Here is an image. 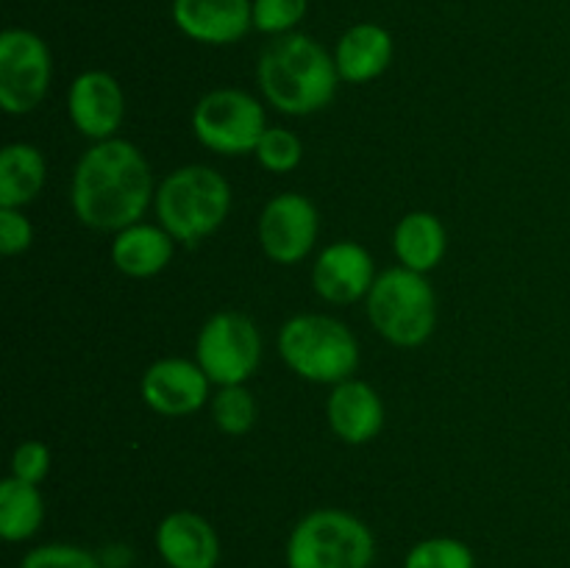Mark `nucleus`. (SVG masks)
I'll return each mask as SVG.
<instances>
[{
    "label": "nucleus",
    "instance_id": "412c9836",
    "mask_svg": "<svg viewBox=\"0 0 570 568\" xmlns=\"http://www.w3.org/2000/svg\"><path fill=\"white\" fill-rule=\"evenodd\" d=\"M45 521V501L37 484L9 477L0 484V535L9 543L33 538Z\"/></svg>",
    "mask_w": 570,
    "mask_h": 568
},
{
    "label": "nucleus",
    "instance_id": "6e6552de",
    "mask_svg": "<svg viewBox=\"0 0 570 568\" xmlns=\"http://www.w3.org/2000/svg\"><path fill=\"white\" fill-rule=\"evenodd\" d=\"M198 365L220 388L243 384L259 368V329L243 312H217L198 334Z\"/></svg>",
    "mask_w": 570,
    "mask_h": 568
},
{
    "label": "nucleus",
    "instance_id": "f8f14e48",
    "mask_svg": "<svg viewBox=\"0 0 570 568\" xmlns=\"http://www.w3.org/2000/svg\"><path fill=\"white\" fill-rule=\"evenodd\" d=\"M67 109H70L72 126L83 137L104 143V139H111V134L120 128L126 100H122L120 84L109 72L89 70L72 81Z\"/></svg>",
    "mask_w": 570,
    "mask_h": 568
},
{
    "label": "nucleus",
    "instance_id": "1a4fd4ad",
    "mask_svg": "<svg viewBox=\"0 0 570 568\" xmlns=\"http://www.w3.org/2000/svg\"><path fill=\"white\" fill-rule=\"evenodd\" d=\"M50 87V50L26 28L0 33V106L9 115H28Z\"/></svg>",
    "mask_w": 570,
    "mask_h": 568
},
{
    "label": "nucleus",
    "instance_id": "0eeeda50",
    "mask_svg": "<svg viewBox=\"0 0 570 568\" xmlns=\"http://www.w3.org/2000/svg\"><path fill=\"white\" fill-rule=\"evenodd\" d=\"M195 137L226 156L254 154L267 131L265 109L243 89H215L193 111Z\"/></svg>",
    "mask_w": 570,
    "mask_h": 568
},
{
    "label": "nucleus",
    "instance_id": "f3484780",
    "mask_svg": "<svg viewBox=\"0 0 570 568\" xmlns=\"http://www.w3.org/2000/svg\"><path fill=\"white\" fill-rule=\"evenodd\" d=\"M393 61V37L376 22H360L340 37L334 65L343 81L365 84L382 76Z\"/></svg>",
    "mask_w": 570,
    "mask_h": 568
},
{
    "label": "nucleus",
    "instance_id": "bb28decb",
    "mask_svg": "<svg viewBox=\"0 0 570 568\" xmlns=\"http://www.w3.org/2000/svg\"><path fill=\"white\" fill-rule=\"evenodd\" d=\"M50 468V451L48 445L39 443V440H26L14 449V457H11V477L22 479V482L39 484L45 477H48Z\"/></svg>",
    "mask_w": 570,
    "mask_h": 568
},
{
    "label": "nucleus",
    "instance_id": "20e7f679",
    "mask_svg": "<svg viewBox=\"0 0 570 568\" xmlns=\"http://www.w3.org/2000/svg\"><path fill=\"white\" fill-rule=\"evenodd\" d=\"M278 354L298 376L340 384L360 365V345L345 323L328 315H295L278 334Z\"/></svg>",
    "mask_w": 570,
    "mask_h": 568
},
{
    "label": "nucleus",
    "instance_id": "aec40b11",
    "mask_svg": "<svg viewBox=\"0 0 570 568\" xmlns=\"http://www.w3.org/2000/svg\"><path fill=\"white\" fill-rule=\"evenodd\" d=\"M45 187V156L33 145H6L0 154V206L20 209Z\"/></svg>",
    "mask_w": 570,
    "mask_h": 568
},
{
    "label": "nucleus",
    "instance_id": "5701e85b",
    "mask_svg": "<svg viewBox=\"0 0 570 568\" xmlns=\"http://www.w3.org/2000/svg\"><path fill=\"white\" fill-rule=\"evenodd\" d=\"M212 418L226 434H245L256 421V401L243 384L220 388L212 401Z\"/></svg>",
    "mask_w": 570,
    "mask_h": 568
},
{
    "label": "nucleus",
    "instance_id": "393cba45",
    "mask_svg": "<svg viewBox=\"0 0 570 568\" xmlns=\"http://www.w3.org/2000/svg\"><path fill=\"white\" fill-rule=\"evenodd\" d=\"M20 568H100L92 551L72 543H45L22 557Z\"/></svg>",
    "mask_w": 570,
    "mask_h": 568
},
{
    "label": "nucleus",
    "instance_id": "f03ea898",
    "mask_svg": "<svg viewBox=\"0 0 570 568\" xmlns=\"http://www.w3.org/2000/svg\"><path fill=\"white\" fill-rule=\"evenodd\" d=\"M259 87L284 115H312L332 104L340 72L328 50L304 33L273 39L259 59Z\"/></svg>",
    "mask_w": 570,
    "mask_h": 568
},
{
    "label": "nucleus",
    "instance_id": "7ed1b4c3",
    "mask_svg": "<svg viewBox=\"0 0 570 568\" xmlns=\"http://www.w3.org/2000/svg\"><path fill=\"white\" fill-rule=\"evenodd\" d=\"M232 209V187L217 170L189 165L170 173L156 193V212L161 228L178 243H198L220 228Z\"/></svg>",
    "mask_w": 570,
    "mask_h": 568
},
{
    "label": "nucleus",
    "instance_id": "cd10ccee",
    "mask_svg": "<svg viewBox=\"0 0 570 568\" xmlns=\"http://www.w3.org/2000/svg\"><path fill=\"white\" fill-rule=\"evenodd\" d=\"M33 239V228L20 209H3L0 206V251L6 256H14L26 251Z\"/></svg>",
    "mask_w": 570,
    "mask_h": 568
},
{
    "label": "nucleus",
    "instance_id": "f257e3e1",
    "mask_svg": "<svg viewBox=\"0 0 570 568\" xmlns=\"http://www.w3.org/2000/svg\"><path fill=\"white\" fill-rule=\"evenodd\" d=\"M154 198V176L128 139H104L81 156L72 176V209L98 232L134 226Z\"/></svg>",
    "mask_w": 570,
    "mask_h": 568
},
{
    "label": "nucleus",
    "instance_id": "a878e982",
    "mask_svg": "<svg viewBox=\"0 0 570 568\" xmlns=\"http://www.w3.org/2000/svg\"><path fill=\"white\" fill-rule=\"evenodd\" d=\"M309 0H254V28L265 33H287L306 14Z\"/></svg>",
    "mask_w": 570,
    "mask_h": 568
},
{
    "label": "nucleus",
    "instance_id": "ddd939ff",
    "mask_svg": "<svg viewBox=\"0 0 570 568\" xmlns=\"http://www.w3.org/2000/svg\"><path fill=\"white\" fill-rule=\"evenodd\" d=\"M373 282H376V267L371 254L348 239L328 245L312 267V284L317 295L332 304H354L371 293Z\"/></svg>",
    "mask_w": 570,
    "mask_h": 568
},
{
    "label": "nucleus",
    "instance_id": "b1692460",
    "mask_svg": "<svg viewBox=\"0 0 570 568\" xmlns=\"http://www.w3.org/2000/svg\"><path fill=\"white\" fill-rule=\"evenodd\" d=\"M254 154L259 165L267 167L271 173H289L298 167L301 156H304V145L287 128H267Z\"/></svg>",
    "mask_w": 570,
    "mask_h": 568
},
{
    "label": "nucleus",
    "instance_id": "a211bd4d",
    "mask_svg": "<svg viewBox=\"0 0 570 568\" xmlns=\"http://www.w3.org/2000/svg\"><path fill=\"white\" fill-rule=\"evenodd\" d=\"M173 234L167 228L148 226V223H134V226L117 232L111 243V262L117 271L134 278H148L165 271L173 259Z\"/></svg>",
    "mask_w": 570,
    "mask_h": 568
},
{
    "label": "nucleus",
    "instance_id": "4468645a",
    "mask_svg": "<svg viewBox=\"0 0 570 568\" xmlns=\"http://www.w3.org/2000/svg\"><path fill=\"white\" fill-rule=\"evenodd\" d=\"M173 20L189 39L232 45L254 26L250 0H173Z\"/></svg>",
    "mask_w": 570,
    "mask_h": 568
},
{
    "label": "nucleus",
    "instance_id": "423d86ee",
    "mask_svg": "<svg viewBox=\"0 0 570 568\" xmlns=\"http://www.w3.org/2000/svg\"><path fill=\"white\" fill-rule=\"evenodd\" d=\"M373 557V532L345 510L309 512L287 540V568H371Z\"/></svg>",
    "mask_w": 570,
    "mask_h": 568
},
{
    "label": "nucleus",
    "instance_id": "4be33fe9",
    "mask_svg": "<svg viewBox=\"0 0 570 568\" xmlns=\"http://www.w3.org/2000/svg\"><path fill=\"white\" fill-rule=\"evenodd\" d=\"M404 568H476V560L462 540L426 538L412 546Z\"/></svg>",
    "mask_w": 570,
    "mask_h": 568
},
{
    "label": "nucleus",
    "instance_id": "2eb2a0df",
    "mask_svg": "<svg viewBox=\"0 0 570 568\" xmlns=\"http://www.w3.org/2000/svg\"><path fill=\"white\" fill-rule=\"evenodd\" d=\"M156 549L167 568H217L220 538L204 516L189 510L170 512L156 529Z\"/></svg>",
    "mask_w": 570,
    "mask_h": 568
},
{
    "label": "nucleus",
    "instance_id": "6ab92c4d",
    "mask_svg": "<svg viewBox=\"0 0 570 568\" xmlns=\"http://www.w3.org/2000/svg\"><path fill=\"white\" fill-rule=\"evenodd\" d=\"M393 245L401 265L417 273H429L445 256L449 239H445V226L440 223V217L429 215V212H410L395 226Z\"/></svg>",
    "mask_w": 570,
    "mask_h": 568
},
{
    "label": "nucleus",
    "instance_id": "9b49d317",
    "mask_svg": "<svg viewBox=\"0 0 570 568\" xmlns=\"http://www.w3.org/2000/svg\"><path fill=\"white\" fill-rule=\"evenodd\" d=\"M209 395V376L198 362L189 360H159L145 371L142 399L159 415H189L200 410Z\"/></svg>",
    "mask_w": 570,
    "mask_h": 568
},
{
    "label": "nucleus",
    "instance_id": "dca6fc26",
    "mask_svg": "<svg viewBox=\"0 0 570 568\" xmlns=\"http://www.w3.org/2000/svg\"><path fill=\"white\" fill-rule=\"evenodd\" d=\"M326 415L334 434L354 445L373 440L384 427L382 399L371 384L360 382V379H345V382L334 384Z\"/></svg>",
    "mask_w": 570,
    "mask_h": 568
},
{
    "label": "nucleus",
    "instance_id": "9d476101",
    "mask_svg": "<svg viewBox=\"0 0 570 568\" xmlns=\"http://www.w3.org/2000/svg\"><path fill=\"white\" fill-rule=\"evenodd\" d=\"M317 239V209L298 193H282L259 217V243L278 265H295Z\"/></svg>",
    "mask_w": 570,
    "mask_h": 568
},
{
    "label": "nucleus",
    "instance_id": "39448f33",
    "mask_svg": "<svg viewBox=\"0 0 570 568\" xmlns=\"http://www.w3.org/2000/svg\"><path fill=\"white\" fill-rule=\"evenodd\" d=\"M367 317L373 329L401 349H415L432 337L438 323V298L426 276L410 267H390L367 293Z\"/></svg>",
    "mask_w": 570,
    "mask_h": 568
}]
</instances>
